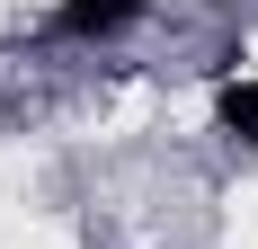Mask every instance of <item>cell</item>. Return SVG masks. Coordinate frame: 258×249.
Instances as JSON below:
<instances>
[{"label": "cell", "instance_id": "obj_2", "mask_svg": "<svg viewBox=\"0 0 258 249\" xmlns=\"http://www.w3.org/2000/svg\"><path fill=\"white\" fill-rule=\"evenodd\" d=\"M214 125H223L232 143H258V80H223V89H214Z\"/></svg>", "mask_w": 258, "mask_h": 249}, {"label": "cell", "instance_id": "obj_1", "mask_svg": "<svg viewBox=\"0 0 258 249\" xmlns=\"http://www.w3.org/2000/svg\"><path fill=\"white\" fill-rule=\"evenodd\" d=\"M143 18V0H53V27L72 36V45H107V36H125Z\"/></svg>", "mask_w": 258, "mask_h": 249}]
</instances>
